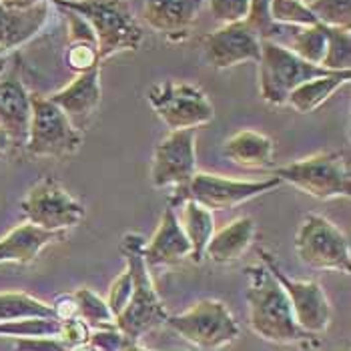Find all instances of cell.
Returning a JSON list of instances; mask_svg holds the SVG:
<instances>
[{
	"instance_id": "18",
	"label": "cell",
	"mask_w": 351,
	"mask_h": 351,
	"mask_svg": "<svg viewBox=\"0 0 351 351\" xmlns=\"http://www.w3.org/2000/svg\"><path fill=\"white\" fill-rule=\"evenodd\" d=\"M207 0H145L147 25L169 40H183Z\"/></svg>"
},
{
	"instance_id": "22",
	"label": "cell",
	"mask_w": 351,
	"mask_h": 351,
	"mask_svg": "<svg viewBox=\"0 0 351 351\" xmlns=\"http://www.w3.org/2000/svg\"><path fill=\"white\" fill-rule=\"evenodd\" d=\"M47 19V2L27 10H12L0 4V49L10 51L28 40Z\"/></svg>"
},
{
	"instance_id": "35",
	"label": "cell",
	"mask_w": 351,
	"mask_h": 351,
	"mask_svg": "<svg viewBox=\"0 0 351 351\" xmlns=\"http://www.w3.org/2000/svg\"><path fill=\"white\" fill-rule=\"evenodd\" d=\"M88 343L97 351H125L135 341H131L119 327H112V329H95V331H90Z\"/></svg>"
},
{
	"instance_id": "38",
	"label": "cell",
	"mask_w": 351,
	"mask_h": 351,
	"mask_svg": "<svg viewBox=\"0 0 351 351\" xmlns=\"http://www.w3.org/2000/svg\"><path fill=\"white\" fill-rule=\"evenodd\" d=\"M66 12V21H69V43H90L97 45V36L93 32V28L88 27V23L81 19L79 14L71 12V10H62Z\"/></svg>"
},
{
	"instance_id": "39",
	"label": "cell",
	"mask_w": 351,
	"mask_h": 351,
	"mask_svg": "<svg viewBox=\"0 0 351 351\" xmlns=\"http://www.w3.org/2000/svg\"><path fill=\"white\" fill-rule=\"evenodd\" d=\"M16 351H73L58 337H28L16 339Z\"/></svg>"
},
{
	"instance_id": "15",
	"label": "cell",
	"mask_w": 351,
	"mask_h": 351,
	"mask_svg": "<svg viewBox=\"0 0 351 351\" xmlns=\"http://www.w3.org/2000/svg\"><path fill=\"white\" fill-rule=\"evenodd\" d=\"M30 114V93L21 81L19 62H14L6 73L0 71V131L8 136L10 147L25 149Z\"/></svg>"
},
{
	"instance_id": "6",
	"label": "cell",
	"mask_w": 351,
	"mask_h": 351,
	"mask_svg": "<svg viewBox=\"0 0 351 351\" xmlns=\"http://www.w3.org/2000/svg\"><path fill=\"white\" fill-rule=\"evenodd\" d=\"M281 183L283 181L275 175L269 179H261V181H237V179H227L223 175L195 173L185 189L171 195L169 205L173 209H177L185 201H195L201 207L209 209L211 213L225 211V209L243 205L263 193L277 189Z\"/></svg>"
},
{
	"instance_id": "20",
	"label": "cell",
	"mask_w": 351,
	"mask_h": 351,
	"mask_svg": "<svg viewBox=\"0 0 351 351\" xmlns=\"http://www.w3.org/2000/svg\"><path fill=\"white\" fill-rule=\"evenodd\" d=\"M255 231L257 227L251 217H239L231 221L229 225H225L221 231L213 233L211 241L205 249V255L219 265L233 263L249 249V245L253 243Z\"/></svg>"
},
{
	"instance_id": "34",
	"label": "cell",
	"mask_w": 351,
	"mask_h": 351,
	"mask_svg": "<svg viewBox=\"0 0 351 351\" xmlns=\"http://www.w3.org/2000/svg\"><path fill=\"white\" fill-rule=\"evenodd\" d=\"M211 12L221 25H233L247 21L251 10V0H207Z\"/></svg>"
},
{
	"instance_id": "11",
	"label": "cell",
	"mask_w": 351,
	"mask_h": 351,
	"mask_svg": "<svg viewBox=\"0 0 351 351\" xmlns=\"http://www.w3.org/2000/svg\"><path fill=\"white\" fill-rule=\"evenodd\" d=\"M21 209L28 223L47 231L66 233L84 219V205L51 175H45L28 189Z\"/></svg>"
},
{
	"instance_id": "28",
	"label": "cell",
	"mask_w": 351,
	"mask_h": 351,
	"mask_svg": "<svg viewBox=\"0 0 351 351\" xmlns=\"http://www.w3.org/2000/svg\"><path fill=\"white\" fill-rule=\"evenodd\" d=\"M325 38H327V51L322 60V66L333 73L351 71L350 28L325 27Z\"/></svg>"
},
{
	"instance_id": "3",
	"label": "cell",
	"mask_w": 351,
	"mask_h": 351,
	"mask_svg": "<svg viewBox=\"0 0 351 351\" xmlns=\"http://www.w3.org/2000/svg\"><path fill=\"white\" fill-rule=\"evenodd\" d=\"M56 8L71 10L88 23L97 36L99 60L112 54L136 51L143 40V28L136 23L127 0H53Z\"/></svg>"
},
{
	"instance_id": "8",
	"label": "cell",
	"mask_w": 351,
	"mask_h": 351,
	"mask_svg": "<svg viewBox=\"0 0 351 351\" xmlns=\"http://www.w3.org/2000/svg\"><path fill=\"white\" fill-rule=\"evenodd\" d=\"M30 127L25 149L34 157L64 159L82 145V133L71 125L66 114L49 97L30 95Z\"/></svg>"
},
{
	"instance_id": "5",
	"label": "cell",
	"mask_w": 351,
	"mask_h": 351,
	"mask_svg": "<svg viewBox=\"0 0 351 351\" xmlns=\"http://www.w3.org/2000/svg\"><path fill=\"white\" fill-rule=\"evenodd\" d=\"M283 183H291L313 199H348L351 195L350 167L341 153L325 151L289 162L273 173Z\"/></svg>"
},
{
	"instance_id": "36",
	"label": "cell",
	"mask_w": 351,
	"mask_h": 351,
	"mask_svg": "<svg viewBox=\"0 0 351 351\" xmlns=\"http://www.w3.org/2000/svg\"><path fill=\"white\" fill-rule=\"evenodd\" d=\"M131 293H133V277H131L129 269H125L112 281V285L108 289L107 303L108 307H110V311L114 313V317L127 307V303L131 299Z\"/></svg>"
},
{
	"instance_id": "21",
	"label": "cell",
	"mask_w": 351,
	"mask_h": 351,
	"mask_svg": "<svg viewBox=\"0 0 351 351\" xmlns=\"http://www.w3.org/2000/svg\"><path fill=\"white\" fill-rule=\"evenodd\" d=\"M275 145L269 136L257 131H239L225 141L223 155L243 169H269L273 167Z\"/></svg>"
},
{
	"instance_id": "16",
	"label": "cell",
	"mask_w": 351,
	"mask_h": 351,
	"mask_svg": "<svg viewBox=\"0 0 351 351\" xmlns=\"http://www.w3.org/2000/svg\"><path fill=\"white\" fill-rule=\"evenodd\" d=\"M101 66H95L79 73L75 81L56 90L49 99L66 114L71 125L82 133L101 105Z\"/></svg>"
},
{
	"instance_id": "27",
	"label": "cell",
	"mask_w": 351,
	"mask_h": 351,
	"mask_svg": "<svg viewBox=\"0 0 351 351\" xmlns=\"http://www.w3.org/2000/svg\"><path fill=\"white\" fill-rule=\"evenodd\" d=\"M75 299H77V305H79V319H82L93 331L95 329H112V327H117V317L110 311L107 299L99 298L88 287L77 289Z\"/></svg>"
},
{
	"instance_id": "19",
	"label": "cell",
	"mask_w": 351,
	"mask_h": 351,
	"mask_svg": "<svg viewBox=\"0 0 351 351\" xmlns=\"http://www.w3.org/2000/svg\"><path fill=\"white\" fill-rule=\"evenodd\" d=\"M64 231H47L32 223H23L0 239V263H32L47 245L64 239Z\"/></svg>"
},
{
	"instance_id": "7",
	"label": "cell",
	"mask_w": 351,
	"mask_h": 351,
	"mask_svg": "<svg viewBox=\"0 0 351 351\" xmlns=\"http://www.w3.org/2000/svg\"><path fill=\"white\" fill-rule=\"evenodd\" d=\"M197 350H221L239 337V324L223 301L201 299L185 313L169 315L167 324Z\"/></svg>"
},
{
	"instance_id": "32",
	"label": "cell",
	"mask_w": 351,
	"mask_h": 351,
	"mask_svg": "<svg viewBox=\"0 0 351 351\" xmlns=\"http://www.w3.org/2000/svg\"><path fill=\"white\" fill-rule=\"evenodd\" d=\"M271 0H251V10L247 16V23L259 34V38H271L279 36L283 32L281 25H275L269 14Z\"/></svg>"
},
{
	"instance_id": "24",
	"label": "cell",
	"mask_w": 351,
	"mask_h": 351,
	"mask_svg": "<svg viewBox=\"0 0 351 351\" xmlns=\"http://www.w3.org/2000/svg\"><path fill=\"white\" fill-rule=\"evenodd\" d=\"M181 227L191 243V259L195 263H201L205 257V249L215 233V219L213 213L205 207H201L195 201H185L181 205Z\"/></svg>"
},
{
	"instance_id": "45",
	"label": "cell",
	"mask_w": 351,
	"mask_h": 351,
	"mask_svg": "<svg viewBox=\"0 0 351 351\" xmlns=\"http://www.w3.org/2000/svg\"><path fill=\"white\" fill-rule=\"evenodd\" d=\"M141 351H151V350H145V348H141Z\"/></svg>"
},
{
	"instance_id": "25",
	"label": "cell",
	"mask_w": 351,
	"mask_h": 351,
	"mask_svg": "<svg viewBox=\"0 0 351 351\" xmlns=\"http://www.w3.org/2000/svg\"><path fill=\"white\" fill-rule=\"evenodd\" d=\"M27 317H54L49 303L32 298L25 291L0 293V324L27 319Z\"/></svg>"
},
{
	"instance_id": "33",
	"label": "cell",
	"mask_w": 351,
	"mask_h": 351,
	"mask_svg": "<svg viewBox=\"0 0 351 351\" xmlns=\"http://www.w3.org/2000/svg\"><path fill=\"white\" fill-rule=\"evenodd\" d=\"M66 64L79 75L84 71H90L95 66H101L99 60V49L90 43H69L66 51Z\"/></svg>"
},
{
	"instance_id": "23",
	"label": "cell",
	"mask_w": 351,
	"mask_h": 351,
	"mask_svg": "<svg viewBox=\"0 0 351 351\" xmlns=\"http://www.w3.org/2000/svg\"><path fill=\"white\" fill-rule=\"evenodd\" d=\"M351 79V71H339V73H331L327 77H317L311 81L299 84L295 90H291V95L287 97V103L293 110H298L301 114H309L313 110L327 103L335 90H339L341 86H346Z\"/></svg>"
},
{
	"instance_id": "37",
	"label": "cell",
	"mask_w": 351,
	"mask_h": 351,
	"mask_svg": "<svg viewBox=\"0 0 351 351\" xmlns=\"http://www.w3.org/2000/svg\"><path fill=\"white\" fill-rule=\"evenodd\" d=\"M90 327L84 324L82 319H69V322H60V333H58V339L69 346L71 350L75 348H81L84 343H88L90 339Z\"/></svg>"
},
{
	"instance_id": "4",
	"label": "cell",
	"mask_w": 351,
	"mask_h": 351,
	"mask_svg": "<svg viewBox=\"0 0 351 351\" xmlns=\"http://www.w3.org/2000/svg\"><path fill=\"white\" fill-rule=\"evenodd\" d=\"M259 64V90L265 103L273 107H281L287 103V97L291 90H295L299 84L327 77L333 71H327L319 64H311L298 54L291 53L287 47L263 38L261 40V60Z\"/></svg>"
},
{
	"instance_id": "42",
	"label": "cell",
	"mask_w": 351,
	"mask_h": 351,
	"mask_svg": "<svg viewBox=\"0 0 351 351\" xmlns=\"http://www.w3.org/2000/svg\"><path fill=\"white\" fill-rule=\"evenodd\" d=\"M8 149H10V141H8V136L0 131V155H4Z\"/></svg>"
},
{
	"instance_id": "12",
	"label": "cell",
	"mask_w": 351,
	"mask_h": 351,
	"mask_svg": "<svg viewBox=\"0 0 351 351\" xmlns=\"http://www.w3.org/2000/svg\"><path fill=\"white\" fill-rule=\"evenodd\" d=\"M259 255H261V263L271 271V275L283 287L285 295L291 303V311H293V317L299 327L313 337L325 333L331 324V303L322 289V285L317 281L291 279L289 275H285L279 269L275 257L265 249H261Z\"/></svg>"
},
{
	"instance_id": "40",
	"label": "cell",
	"mask_w": 351,
	"mask_h": 351,
	"mask_svg": "<svg viewBox=\"0 0 351 351\" xmlns=\"http://www.w3.org/2000/svg\"><path fill=\"white\" fill-rule=\"evenodd\" d=\"M51 309H53L54 319H58V322H69V319H77L79 317V305H77L75 293L58 295L51 303Z\"/></svg>"
},
{
	"instance_id": "17",
	"label": "cell",
	"mask_w": 351,
	"mask_h": 351,
	"mask_svg": "<svg viewBox=\"0 0 351 351\" xmlns=\"http://www.w3.org/2000/svg\"><path fill=\"white\" fill-rule=\"evenodd\" d=\"M147 267H171L191 257V243L181 227V221L171 205H167L161 223L143 251Z\"/></svg>"
},
{
	"instance_id": "41",
	"label": "cell",
	"mask_w": 351,
	"mask_h": 351,
	"mask_svg": "<svg viewBox=\"0 0 351 351\" xmlns=\"http://www.w3.org/2000/svg\"><path fill=\"white\" fill-rule=\"evenodd\" d=\"M43 2H47V0H0V4H4L6 8H12V10H27V8H32Z\"/></svg>"
},
{
	"instance_id": "30",
	"label": "cell",
	"mask_w": 351,
	"mask_h": 351,
	"mask_svg": "<svg viewBox=\"0 0 351 351\" xmlns=\"http://www.w3.org/2000/svg\"><path fill=\"white\" fill-rule=\"evenodd\" d=\"M269 14L281 27H313L319 25L303 0H271Z\"/></svg>"
},
{
	"instance_id": "26",
	"label": "cell",
	"mask_w": 351,
	"mask_h": 351,
	"mask_svg": "<svg viewBox=\"0 0 351 351\" xmlns=\"http://www.w3.org/2000/svg\"><path fill=\"white\" fill-rule=\"evenodd\" d=\"M291 36H289V51L295 53L299 58L319 64L324 60L325 51H327V38H325L324 25H313V27H289Z\"/></svg>"
},
{
	"instance_id": "31",
	"label": "cell",
	"mask_w": 351,
	"mask_h": 351,
	"mask_svg": "<svg viewBox=\"0 0 351 351\" xmlns=\"http://www.w3.org/2000/svg\"><path fill=\"white\" fill-rule=\"evenodd\" d=\"M319 25L331 28H350L351 0H307L305 2Z\"/></svg>"
},
{
	"instance_id": "1",
	"label": "cell",
	"mask_w": 351,
	"mask_h": 351,
	"mask_svg": "<svg viewBox=\"0 0 351 351\" xmlns=\"http://www.w3.org/2000/svg\"><path fill=\"white\" fill-rule=\"evenodd\" d=\"M245 275L249 283L247 305L251 331L277 346H315V337L305 333L295 322L291 303L271 271L263 263H255L245 269Z\"/></svg>"
},
{
	"instance_id": "2",
	"label": "cell",
	"mask_w": 351,
	"mask_h": 351,
	"mask_svg": "<svg viewBox=\"0 0 351 351\" xmlns=\"http://www.w3.org/2000/svg\"><path fill=\"white\" fill-rule=\"evenodd\" d=\"M145 243V237L138 233H127L121 241V253L133 277V293L127 307L117 315V327L135 343L149 331L167 324L169 317L143 257Z\"/></svg>"
},
{
	"instance_id": "43",
	"label": "cell",
	"mask_w": 351,
	"mask_h": 351,
	"mask_svg": "<svg viewBox=\"0 0 351 351\" xmlns=\"http://www.w3.org/2000/svg\"><path fill=\"white\" fill-rule=\"evenodd\" d=\"M73 351H97L90 343H84V346H81V348H75Z\"/></svg>"
},
{
	"instance_id": "44",
	"label": "cell",
	"mask_w": 351,
	"mask_h": 351,
	"mask_svg": "<svg viewBox=\"0 0 351 351\" xmlns=\"http://www.w3.org/2000/svg\"><path fill=\"white\" fill-rule=\"evenodd\" d=\"M125 351H141V348H138V343H131Z\"/></svg>"
},
{
	"instance_id": "9",
	"label": "cell",
	"mask_w": 351,
	"mask_h": 351,
	"mask_svg": "<svg viewBox=\"0 0 351 351\" xmlns=\"http://www.w3.org/2000/svg\"><path fill=\"white\" fill-rule=\"evenodd\" d=\"M299 261L311 269L351 273L350 239L322 215H309L301 221L295 235Z\"/></svg>"
},
{
	"instance_id": "13",
	"label": "cell",
	"mask_w": 351,
	"mask_h": 351,
	"mask_svg": "<svg viewBox=\"0 0 351 351\" xmlns=\"http://www.w3.org/2000/svg\"><path fill=\"white\" fill-rule=\"evenodd\" d=\"M195 129L171 131L155 147L151 165V183L157 189L175 187L173 193L183 191L197 173V153H195Z\"/></svg>"
},
{
	"instance_id": "10",
	"label": "cell",
	"mask_w": 351,
	"mask_h": 351,
	"mask_svg": "<svg viewBox=\"0 0 351 351\" xmlns=\"http://www.w3.org/2000/svg\"><path fill=\"white\" fill-rule=\"evenodd\" d=\"M149 103L171 131L197 129L215 119L207 95L189 82L162 81L149 90Z\"/></svg>"
},
{
	"instance_id": "14",
	"label": "cell",
	"mask_w": 351,
	"mask_h": 351,
	"mask_svg": "<svg viewBox=\"0 0 351 351\" xmlns=\"http://www.w3.org/2000/svg\"><path fill=\"white\" fill-rule=\"evenodd\" d=\"M261 40L253 27L241 21L233 25H223L203 36V51L211 66L219 71L231 69L243 62L261 60Z\"/></svg>"
},
{
	"instance_id": "29",
	"label": "cell",
	"mask_w": 351,
	"mask_h": 351,
	"mask_svg": "<svg viewBox=\"0 0 351 351\" xmlns=\"http://www.w3.org/2000/svg\"><path fill=\"white\" fill-rule=\"evenodd\" d=\"M60 322L54 317H27L0 324V337L28 339V337H58Z\"/></svg>"
}]
</instances>
